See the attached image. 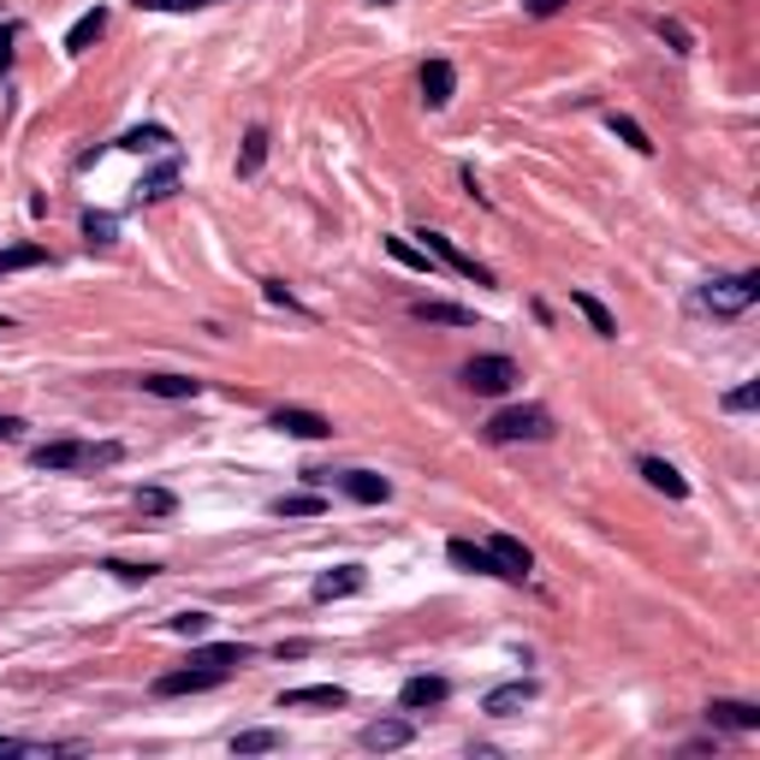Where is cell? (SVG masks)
<instances>
[{"instance_id": "obj_35", "label": "cell", "mask_w": 760, "mask_h": 760, "mask_svg": "<svg viewBox=\"0 0 760 760\" xmlns=\"http://www.w3.org/2000/svg\"><path fill=\"white\" fill-rule=\"evenodd\" d=\"M760 404V380H742L737 392H724V410H731V417H742V410H754Z\"/></svg>"}, {"instance_id": "obj_9", "label": "cell", "mask_w": 760, "mask_h": 760, "mask_svg": "<svg viewBox=\"0 0 760 760\" xmlns=\"http://www.w3.org/2000/svg\"><path fill=\"white\" fill-rule=\"evenodd\" d=\"M541 696V683L534 678H517V683H499V689H488L481 696V713H493V719H511V713H523V707Z\"/></svg>"}, {"instance_id": "obj_5", "label": "cell", "mask_w": 760, "mask_h": 760, "mask_svg": "<svg viewBox=\"0 0 760 760\" xmlns=\"http://www.w3.org/2000/svg\"><path fill=\"white\" fill-rule=\"evenodd\" d=\"M463 387L481 392V399H499V392L517 387V362L511 357H470L463 362Z\"/></svg>"}, {"instance_id": "obj_18", "label": "cell", "mask_w": 760, "mask_h": 760, "mask_svg": "<svg viewBox=\"0 0 760 760\" xmlns=\"http://www.w3.org/2000/svg\"><path fill=\"white\" fill-rule=\"evenodd\" d=\"M351 696H344L339 683H309V689H286L280 707H344Z\"/></svg>"}, {"instance_id": "obj_21", "label": "cell", "mask_w": 760, "mask_h": 760, "mask_svg": "<svg viewBox=\"0 0 760 760\" xmlns=\"http://www.w3.org/2000/svg\"><path fill=\"white\" fill-rule=\"evenodd\" d=\"M101 30H108V12H83V19L66 30V54H90V42H101Z\"/></svg>"}, {"instance_id": "obj_10", "label": "cell", "mask_w": 760, "mask_h": 760, "mask_svg": "<svg viewBox=\"0 0 760 760\" xmlns=\"http://www.w3.org/2000/svg\"><path fill=\"white\" fill-rule=\"evenodd\" d=\"M362 589H369L362 564H333V570H321V577H316V589H309V594L327 607V600H351V594H362Z\"/></svg>"}, {"instance_id": "obj_14", "label": "cell", "mask_w": 760, "mask_h": 760, "mask_svg": "<svg viewBox=\"0 0 760 760\" xmlns=\"http://www.w3.org/2000/svg\"><path fill=\"white\" fill-rule=\"evenodd\" d=\"M417 737V719H374L362 724V749H404Z\"/></svg>"}, {"instance_id": "obj_26", "label": "cell", "mask_w": 760, "mask_h": 760, "mask_svg": "<svg viewBox=\"0 0 760 760\" xmlns=\"http://www.w3.org/2000/svg\"><path fill=\"white\" fill-rule=\"evenodd\" d=\"M48 262V250L42 244H12V250H0V273H19V268H42Z\"/></svg>"}, {"instance_id": "obj_40", "label": "cell", "mask_w": 760, "mask_h": 760, "mask_svg": "<svg viewBox=\"0 0 760 760\" xmlns=\"http://www.w3.org/2000/svg\"><path fill=\"white\" fill-rule=\"evenodd\" d=\"M12 37H19V24H0V72L12 66Z\"/></svg>"}, {"instance_id": "obj_1", "label": "cell", "mask_w": 760, "mask_h": 760, "mask_svg": "<svg viewBox=\"0 0 760 760\" xmlns=\"http://www.w3.org/2000/svg\"><path fill=\"white\" fill-rule=\"evenodd\" d=\"M119 458H126L119 440H48L30 452L37 470H113Z\"/></svg>"}, {"instance_id": "obj_27", "label": "cell", "mask_w": 760, "mask_h": 760, "mask_svg": "<svg viewBox=\"0 0 760 760\" xmlns=\"http://www.w3.org/2000/svg\"><path fill=\"white\" fill-rule=\"evenodd\" d=\"M280 731H238L232 737V754H273V749H280Z\"/></svg>"}, {"instance_id": "obj_2", "label": "cell", "mask_w": 760, "mask_h": 760, "mask_svg": "<svg viewBox=\"0 0 760 760\" xmlns=\"http://www.w3.org/2000/svg\"><path fill=\"white\" fill-rule=\"evenodd\" d=\"M488 440L493 446H517V440H552V417L541 404H511L488 422Z\"/></svg>"}, {"instance_id": "obj_38", "label": "cell", "mask_w": 760, "mask_h": 760, "mask_svg": "<svg viewBox=\"0 0 760 760\" xmlns=\"http://www.w3.org/2000/svg\"><path fill=\"white\" fill-rule=\"evenodd\" d=\"M660 37H666L671 48H678V54H689V30H683V24H671V19H660Z\"/></svg>"}, {"instance_id": "obj_31", "label": "cell", "mask_w": 760, "mask_h": 760, "mask_svg": "<svg viewBox=\"0 0 760 760\" xmlns=\"http://www.w3.org/2000/svg\"><path fill=\"white\" fill-rule=\"evenodd\" d=\"M137 511H143V517H172V511H179V499H172L167 488H137Z\"/></svg>"}, {"instance_id": "obj_36", "label": "cell", "mask_w": 760, "mask_h": 760, "mask_svg": "<svg viewBox=\"0 0 760 760\" xmlns=\"http://www.w3.org/2000/svg\"><path fill=\"white\" fill-rule=\"evenodd\" d=\"M143 12H202V7H220V0H137Z\"/></svg>"}, {"instance_id": "obj_7", "label": "cell", "mask_w": 760, "mask_h": 760, "mask_svg": "<svg viewBox=\"0 0 760 760\" xmlns=\"http://www.w3.org/2000/svg\"><path fill=\"white\" fill-rule=\"evenodd\" d=\"M422 250L434 256V262H446L452 273H463V280H476V286H493V273L481 268L476 256H463V250H458V244H452V238H446V232H422Z\"/></svg>"}, {"instance_id": "obj_3", "label": "cell", "mask_w": 760, "mask_h": 760, "mask_svg": "<svg viewBox=\"0 0 760 760\" xmlns=\"http://www.w3.org/2000/svg\"><path fill=\"white\" fill-rule=\"evenodd\" d=\"M754 298H760V273H724V280L701 286V309H713V316H742V309H754Z\"/></svg>"}, {"instance_id": "obj_30", "label": "cell", "mask_w": 760, "mask_h": 760, "mask_svg": "<svg viewBox=\"0 0 760 760\" xmlns=\"http://www.w3.org/2000/svg\"><path fill=\"white\" fill-rule=\"evenodd\" d=\"M607 126H612L618 137H624V143H630L636 154H653V137H648L642 126H636V119H630V113H612V119H607Z\"/></svg>"}, {"instance_id": "obj_17", "label": "cell", "mask_w": 760, "mask_h": 760, "mask_svg": "<svg viewBox=\"0 0 760 760\" xmlns=\"http://www.w3.org/2000/svg\"><path fill=\"white\" fill-rule=\"evenodd\" d=\"M172 190H179V154H167V161L154 167L143 184H137V197H143V202H167Z\"/></svg>"}, {"instance_id": "obj_23", "label": "cell", "mask_w": 760, "mask_h": 760, "mask_svg": "<svg viewBox=\"0 0 760 760\" xmlns=\"http://www.w3.org/2000/svg\"><path fill=\"white\" fill-rule=\"evenodd\" d=\"M113 149H131V154H161V149H172V131L167 126H137V131H126Z\"/></svg>"}, {"instance_id": "obj_22", "label": "cell", "mask_w": 760, "mask_h": 760, "mask_svg": "<svg viewBox=\"0 0 760 760\" xmlns=\"http://www.w3.org/2000/svg\"><path fill=\"white\" fill-rule=\"evenodd\" d=\"M642 476H648V488H660L666 499H689V481L671 470L666 458H642Z\"/></svg>"}, {"instance_id": "obj_24", "label": "cell", "mask_w": 760, "mask_h": 760, "mask_svg": "<svg viewBox=\"0 0 760 760\" xmlns=\"http://www.w3.org/2000/svg\"><path fill=\"white\" fill-rule=\"evenodd\" d=\"M262 167H268V131L250 126L244 131V149H238V179H256Z\"/></svg>"}, {"instance_id": "obj_42", "label": "cell", "mask_w": 760, "mask_h": 760, "mask_svg": "<svg viewBox=\"0 0 760 760\" xmlns=\"http://www.w3.org/2000/svg\"><path fill=\"white\" fill-rule=\"evenodd\" d=\"M24 434V422L19 417H0V440H19Z\"/></svg>"}, {"instance_id": "obj_8", "label": "cell", "mask_w": 760, "mask_h": 760, "mask_svg": "<svg viewBox=\"0 0 760 760\" xmlns=\"http://www.w3.org/2000/svg\"><path fill=\"white\" fill-rule=\"evenodd\" d=\"M268 428H280V434H291V440H327L333 434V422H327L321 410H303V404H280L268 417Z\"/></svg>"}, {"instance_id": "obj_6", "label": "cell", "mask_w": 760, "mask_h": 760, "mask_svg": "<svg viewBox=\"0 0 760 760\" xmlns=\"http://www.w3.org/2000/svg\"><path fill=\"white\" fill-rule=\"evenodd\" d=\"M309 481H333L344 499H357V506H387V499H392L387 476H374V470H344V476H333V470H309Z\"/></svg>"}, {"instance_id": "obj_19", "label": "cell", "mask_w": 760, "mask_h": 760, "mask_svg": "<svg viewBox=\"0 0 760 760\" xmlns=\"http://www.w3.org/2000/svg\"><path fill=\"white\" fill-rule=\"evenodd\" d=\"M137 387L154 392V399H197V392H202V380H190V374H143Z\"/></svg>"}, {"instance_id": "obj_11", "label": "cell", "mask_w": 760, "mask_h": 760, "mask_svg": "<svg viewBox=\"0 0 760 760\" xmlns=\"http://www.w3.org/2000/svg\"><path fill=\"white\" fill-rule=\"evenodd\" d=\"M488 552H493V564H499V577H506V582H523L529 570H534V552L517 541V534H493Z\"/></svg>"}, {"instance_id": "obj_39", "label": "cell", "mask_w": 760, "mask_h": 760, "mask_svg": "<svg viewBox=\"0 0 760 760\" xmlns=\"http://www.w3.org/2000/svg\"><path fill=\"white\" fill-rule=\"evenodd\" d=\"M523 7H529V19H552V12H564L570 0H523Z\"/></svg>"}, {"instance_id": "obj_37", "label": "cell", "mask_w": 760, "mask_h": 760, "mask_svg": "<svg viewBox=\"0 0 760 760\" xmlns=\"http://www.w3.org/2000/svg\"><path fill=\"white\" fill-rule=\"evenodd\" d=\"M101 570H113L119 582H149V577H154V564H126V559H108Z\"/></svg>"}, {"instance_id": "obj_25", "label": "cell", "mask_w": 760, "mask_h": 760, "mask_svg": "<svg viewBox=\"0 0 760 760\" xmlns=\"http://www.w3.org/2000/svg\"><path fill=\"white\" fill-rule=\"evenodd\" d=\"M570 303H577V309H582V316H589V327H594V333H600V339H618V321H612V309H607V303H600V298H594V291H570Z\"/></svg>"}, {"instance_id": "obj_16", "label": "cell", "mask_w": 760, "mask_h": 760, "mask_svg": "<svg viewBox=\"0 0 760 760\" xmlns=\"http://www.w3.org/2000/svg\"><path fill=\"white\" fill-rule=\"evenodd\" d=\"M410 316H417V321H440V327H476V309L446 303V298H417V303H410Z\"/></svg>"}, {"instance_id": "obj_43", "label": "cell", "mask_w": 760, "mask_h": 760, "mask_svg": "<svg viewBox=\"0 0 760 760\" xmlns=\"http://www.w3.org/2000/svg\"><path fill=\"white\" fill-rule=\"evenodd\" d=\"M374 7H387V0H374Z\"/></svg>"}, {"instance_id": "obj_15", "label": "cell", "mask_w": 760, "mask_h": 760, "mask_svg": "<svg viewBox=\"0 0 760 760\" xmlns=\"http://www.w3.org/2000/svg\"><path fill=\"white\" fill-rule=\"evenodd\" d=\"M452 90H458L452 60H428V66H422V101H428V108H446V101H452Z\"/></svg>"}, {"instance_id": "obj_20", "label": "cell", "mask_w": 760, "mask_h": 760, "mask_svg": "<svg viewBox=\"0 0 760 760\" xmlns=\"http://www.w3.org/2000/svg\"><path fill=\"white\" fill-rule=\"evenodd\" d=\"M446 559H452L458 570H476V577H499L493 552H488V547H476V541H452V547H446Z\"/></svg>"}, {"instance_id": "obj_33", "label": "cell", "mask_w": 760, "mask_h": 760, "mask_svg": "<svg viewBox=\"0 0 760 760\" xmlns=\"http://www.w3.org/2000/svg\"><path fill=\"white\" fill-rule=\"evenodd\" d=\"M72 742H30V737H0V754H60Z\"/></svg>"}, {"instance_id": "obj_29", "label": "cell", "mask_w": 760, "mask_h": 760, "mask_svg": "<svg viewBox=\"0 0 760 760\" xmlns=\"http://www.w3.org/2000/svg\"><path fill=\"white\" fill-rule=\"evenodd\" d=\"M273 511H280V517H321L327 499H316V493H286V499H273Z\"/></svg>"}, {"instance_id": "obj_32", "label": "cell", "mask_w": 760, "mask_h": 760, "mask_svg": "<svg viewBox=\"0 0 760 760\" xmlns=\"http://www.w3.org/2000/svg\"><path fill=\"white\" fill-rule=\"evenodd\" d=\"M113 232H119V227H113V214H96V209L83 214V238H90L96 250H113Z\"/></svg>"}, {"instance_id": "obj_34", "label": "cell", "mask_w": 760, "mask_h": 760, "mask_svg": "<svg viewBox=\"0 0 760 760\" xmlns=\"http://www.w3.org/2000/svg\"><path fill=\"white\" fill-rule=\"evenodd\" d=\"M209 624H214L209 612H179V618H167V630H172V636H190V642H197V636H209Z\"/></svg>"}, {"instance_id": "obj_41", "label": "cell", "mask_w": 760, "mask_h": 760, "mask_svg": "<svg viewBox=\"0 0 760 760\" xmlns=\"http://www.w3.org/2000/svg\"><path fill=\"white\" fill-rule=\"evenodd\" d=\"M268 303H286V309H298V298H291V291H286L280 280H268Z\"/></svg>"}, {"instance_id": "obj_28", "label": "cell", "mask_w": 760, "mask_h": 760, "mask_svg": "<svg viewBox=\"0 0 760 760\" xmlns=\"http://www.w3.org/2000/svg\"><path fill=\"white\" fill-rule=\"evenodd\" d=\"M387 256H392V262H404V268H417V273H434V256L404 244V238H387Z\"/></svg>"}, {"instance_id": "obj_4", "label": "cell", "mask_w": 760, "mask_h": 760, "mask_svg": "<svg viewBox=\"0 0 760 760\" xmlns=\"http://www.w3.org/2000/svg\"><path fill=\"white\" fill-rule=\"evenodd\" d=\"M227 678H232L227 666H202V660H190L184 671H161V678H154L149 689H154L161 701H172V696H202V689H220Z\"/></svg>"}, {"instance_id": "obj_13", "label": "cell", "mask_w": 760, "mask_h": 760, "mask_svg": "<svg viewBox=\"0 0 760 760\" xmlns=\"http://www.w3.org/2000/svg\"><path fill=\"white\" fill-rule=\"evenodd\" d=\"M446 696H452V683H446V678H404L399 707H404V713H422V707H440Z\"/></svg>"}, {"instance_id": "obj_12", "label": "cell", "mask_w": 760, "mask_h": 760, "mask_svg": "<svg viewBox=\"0 0 760 760\" xmlns=\"http://www.w3.org/2000/svg\"><path fill=\"white\" fill-rule=\"evenodd\" d=\"M707 724H719V731H760V707L754 701H707Z\"/></svg>"}]
</instances>
